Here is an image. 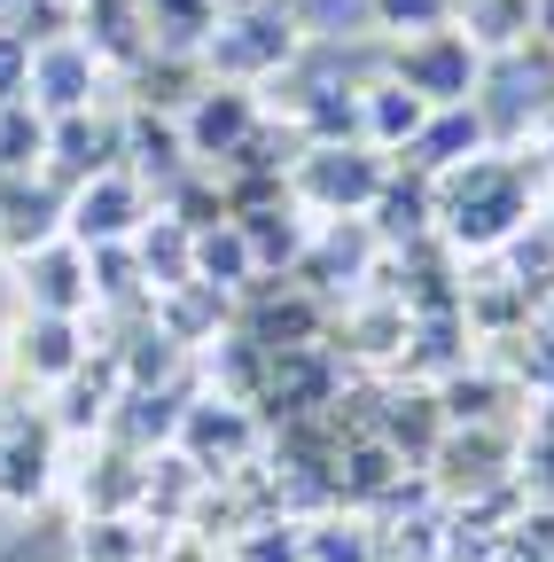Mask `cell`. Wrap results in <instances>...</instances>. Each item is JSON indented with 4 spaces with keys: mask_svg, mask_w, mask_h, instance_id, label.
<instances>
[{
    "mask_svg": "<svg viewBox=\"0 0 554 562\" xmlns=\"http://www.w3.org/2000/svg\"><path fill=\"white\" fill-rule=\"evenodd\" d=\"M368 16H375L391 40H406V32H438V24H453L461 0H368Z\"/></svg>",
    "mask_w": 554,
    "mask_h": 562,
    "instance_id": "cell-29",
    "label": "cell"
},
{
    "mask_svg": "<svg viewBox=\"0 0 554 562\" xmlns=\"http://www.w3.org/2000/svg\"><path fill=\"white\" fill-rule=\"evenodd\" d=\"M422 117H430V102H422V94H406L391 70L360 87V133H368V149H383V157H398L406 140L422 133Z\"/></svg>",
    "mask_w": 554,
    "mask_h": 562,
    "instance_id": "cell-18",
    "label": "cell"
},
{
    "mask_svg": "<svg viewBox=\"0 0 554 562\" xmlns=\"http://www.w3.org/2000/svg\"><path fill=\"white\" fill-rule=\"evenodd\" d=\"M149 220H157V195H149V180H142V172H125V165H110V172H94L87 188H71L63 235H71L79 250H102V243H133Z\"/></svg>",
    "mask_w": 554,
    "mask_h": 562,
    "instance_id": "cell-6",
    "label": "cell"
},
{
    "mask_svg": "<svg viewBox=\"0 0 554 562\" xmlns=\"http://www.w3.org/2000/svg\"><path fill=\"white\" fill-rule=\"evenodd\" d=\"M94 94H102V55H94L79 32L32 47V79H24V102H32V110L79 117V110H94Z\"/></svg>",
    "mask_w": 554,
    "mask_h": 562,
    "instance_id": "cell-10",
    "label": "cell"
},
{
    "mask_svg": "<svg viewBox=\"0 0 554 562\" xmlns=\"http://www.w3.org/2000/svg\"><path fill=\"white\" fill-rule=\"evenodd\" d=\"M391 79H398L406 94H422L430 110L476 102V79H484V47H476L468 32H453V24H438V32H406V40L391 47Z\"/></svg>",
    "mask_w": 554,
    "mask_h": 562,
    "instance_id": "cell-4",
    "label": "cell"
},
{
    "mask_svg": "<svg viewBox=\"0 0 554 562\" xmlns=\"http://www.w3.org/2000/svg\"><path fill=\"white\" fill-rule=\"evenodd\" d=\"M383 172H391V157L368 149V140H352V149H297L290 195H297V211H320V220H368Z\"/></svg>",
    "mask_w": 554,
    "mask_h": 562,
    "instance_id": "cell-3",
    "label": "cell"
},
{
    "mask_svg": "<svg viewBox=\"0 0 554 562\" xmlns=\"http://www.w3.org/2000/svg\"><path fill=\"white\" fill-rule=\"evenodd\" d=\"M375 227L368 220H328L313 243H305V258L290 266L297 281H305V290L328 305V290H352V281H368V266H375Z\"/></svg>",
    "mask_w": 554,
    "mask_h": 562,
    "instance_id": "cell-12",
    "label": "cell"
},
{
    "mask_svg": "<svg viewBox=\"0 0 554 562\" xmlns=\"http://www.w3.org/2000/svg\"><path fill=\"white\" fill-rule=\"evenodd\" d=\"M24 79H32V47L0 24V102H24Z\"/></svg>",
    "mask_w": 554,
    "mask_h": 562,
    "instance_id": "cell-31",
    "label": "cell"
},
{
    "mask_svg": "<svg viewBox=\"0 0 554 562\" xmlns=\"http://www.w3.org/2000/svg\"><path fill=\"white\" fill-rule=\"evenodd\" d=\"M258 117H265V102H258V87H235V79H212L188 110H180V133H188V157L203 165V172H219L242 140L258 133Z\"/></svg>",
    "mask_w": 554,
    "mask_h": 562,
    "instance_id": "cell-7",
    "label": "cell"
},
{
    "mask_svg": "<svg viewBox=\"0 0 554 562\" xmlns=\"http://www.w3.org/2000/svg\"><path fill=\"white\" fill-rule=\"evenodd\" d=\"M531 24H539V32L554 40V0H531Z\"/></svg>",
    "mask_w": 554,
    "mask_h": 562,
    "instance_id": "cell-32",
    "label": "cell"
},
{
    "mask_svg": "<svg viewBox=\"0 0 554 562\" xmlns=\"http://www.w3.org/2000/svg\"><path fill=\"white\" fill-rule=\"evenodd\" d=\"M47 110L32 102H0V180H16V172H47Z\"/></svg>",
    "mask_w": 554,
    "mask_h": 562,
    "instance_id": "cell-25",
    "label": "cell"
},
{
    "mask_svg": "<svg viewBox=\"0 0 554 562\" xmlns=\"http://www.w3.org/2000/svg\"><path fill=\"white\" fill-rule=\"evenodd\" d=\"M235 227H242L258 273H290V266L305 258V243H313V227L297 220V195H290V203H265V211H242Z\"/></svg>",
    "mask_w": 554,
    "mask_h": 562,
    "instance_id": "cell-20",
    "label": "cell"
},
{
    "mask_svg": "<svg viewBox=\"0 0 554 562\" xmlns=\"http://www.w3.org/2000/svg\"><path fill=\"white\" fill-rule=\"evenodd\" d=\"M133 258H142V273H149V290H157V297H165V290H188V281H195V235H188L180 220H165V211H157L142 235H133Z\"/></svg>",
    "mask_w": 554,
    "mask_h": 562,
    "instance_id": "cell-21",
    "label": "cell"
},
{
    "mask_svg": "<svg viewBox=\"0 0 554 562\" xmlns=\"http://www.w3.org/2000/svg\"><path fill=\"white\" fill-rule=\"evenodd\" d=\"M149 9V47L165 55H203V40L219 32V0H142Z\"/></svg>",
    "mask_w": 554,
    "mask_h": 562,
    "instance_id": "cell-24",
    "label": "cell"
},
{
    "mask_svg": "<svg viewBox=\"0 0 554 562\" xmlns=\"http://www.w3.org/2000/svg\"><path fill=\"white\" fill-rule=\"evenodd\" d=\"M438 406H445V430H508L516 391L500 375H445L438 383Z\"/></svg>",
    "mask_w": 554,
    "mask_h": 562,
    "instance_id": "cell-22",
    "label": "cell"
},
{
    "mask_svg": "<svg viewBox=\"0 0 554 562\" xmlns=\"http://www.w3.org/2000/svg\"><path fill=\"white\" fill-rule=\"evenodd\" d=\"M63 211H71V188H55L47 172L0 180V250L24 258V250L55 243V235H63Z\"/></svg>",
    "mask_w": 554,
    "mask_h": 562,
    "instance_id": "cell-13",
    "label": "cell"
},
{
    "mask_svg": "<svg viewBox=\"0 0 554 562\" xmlns=\"http://www.w3.org/2000/svg\"><path fill=\"white\" fill-rule=\"evenodd\" d=\"M375 438L406 461H430L438 453V438H445V406H438V383H414V391H391L383 398V414H375Z\"/></svg>",
    "mask_w": 554,
    "mask_h": 562,
    "instance_id": "cell-17",
    "label": "cell"
},
{
    "mask_svg": "<svg viewBox=\"0 0 554 562\" xmlns=\"http://www.w3.org/2000/svg\"><path fill=\"white\" fill-rule=\"evenodd\" d=\"M235 562H305V531L290 524H250L235 539Z\"/></svg>",
    "mask_w": 554,
    "mask_h": 562,
    "instance_id": "cell-30",
    "label": "cell"
},
{
    "mask_svg": "<svg viewBox=\"0 0 554 562\" xmlns=\"http://www.w3.org/2000/svg\"><path fill=\"white\" fill-rule=\"evenodd\" d=\"M142 484H149V453L102 438V453L87 469V516H133L142 508Z\"/></svg>",
    "mask_w": 554,
    "mask_h": 562,
    "instance_id": "cell-19",
    "label": "cell"
},
{
    "mask_svg": "<svg viewBox=\"0 0 554 562\" xmlns=\"http://www.w3.org/2000/svg\"><path fill=\"white\" fill-rule=\"evenodd\" d=\"M87 321H63V313H24L16 328H9V368L24 375V383H63L79 360H87Z\"/></svg>",
    "mask_w": 554,
    "mask_h": 562,
    "instance_id": "cell-11",
    "label": "cell"
},
{
    "mask_svg": "<svg viewBox=\"0 0 554 562\" xmlns=\"http://www.w3.org/2000/svg\"><path fill=\"white\" fill-rule=\"evenodd\" d=\"M16 297H24V313L87 321V305H94V266H87V250H79L71 235L24 250V258H16Z\"/></svg>",
    "mask_w": 554,
    "mask_h": 562,
    "instance_id": "cell-9",
    "label": "cell"
},
{
    "mask_svg": "<svg viewBox=\"0 0 554 562\" xmlns=\"http://www.w3.org/2000/svg\"><path fill=\"white\" fill-rule=\"evenodd\" d=\"M531 165L508 149H476L468 165H453L438 180V227L461 250H508L531 220Z\"/></svg>",
    "mask_w": 554,
    "mask_h": 562,
    "instance_id": "cell-1",
    "label": "cell"
},
{
    "mask_svg": "<svg viewBox=\"0 0 554 562\" xmlns=\"http://www.w3.org/2000/svg\"><path fill=\"white\" fill-rule=\"evenodd\" d=\"M63 391V406H55V430L63 438H102L110 430V406H117V391H125V368H117V351L102 344V351H87V360L55 383Z\"/></svg>",
    "mask_w": 554,
    "mask_h": 562,
    "instance_id": "cell-14",
    "label": "cell"
},
{
    "mask_svg": "<svg viewBox=\"0 0 554 562\" xmlns=\"http://www.w3.org/2000/svg\"><path fill=\"white\" fill-rule=\"evenodd\" d=\"M297 9L290 0H258V9H227L219 32L203 40V63L212 79H235V87H258V79H282L290 55H297Z\"/></svg>",
    "mask_w": 554,
    "mask_h": 562,
    "instance_id": "cell-2",
    "label": "cell"
},
{
    "mask_svg": "<svg viewBox=\"0 0 554 562\" xmlns=\"http://www.w3.org/2000/svg\"><path fill=\"white\" fill-rule=\"evenodd\" d=\"M63 469L55 414H9L0 422V508H39Z\"/></svg>",
    "mask_w": 554,
    "mask_h": 562,
    "instance_id": "cell-8",
    "label": "cell"
},
{
    "mask_svg": "<svg viewBox=\"0 0 554 562\" xmlns=\"http://www.w3.org/2000/svg\"><path fill=\"white\" fill-rule=\"evenodd\" d=\"M195 281H212L219 297H242L250 281H258V258H250V243H242L235 220H219V227L195 235Z\"/></svg>",
    "mask_w": 554,
    "mask_h": 562,
    "instance_id": "cell-23",
    "label": "cell"
},
{
    "mask_svg": "<svg viewBox=\"0 0 554 562\" xmlns=\"http://www.w3.org/2000/svg\"><path fill=\"white\" fill-rule=\"evenodd\" d=\"M343 344L383 360V351H406V305H352L343 313Z\"/></svg>",
    "mask_w": 554,
    "mask_h": 562,
    "instance_id": "cell-28",
    "label": "cell"
},
{
    "mask_svg": "<svg viewBox=\"0 0 554 562\" xmlns=\"http://www.w3.org/2000/svg\"><path fill=\"white\" fill-rule=\"evenodd\" d=\"M461 16H468V40L484 55H508L531 40V0H461Z\"/></svg>",
    "mask_w": 554,
    "mask_h": 562,
    "instance_id": "cell-26",
    "label": "cell"
},
{
    "mask_svg": "<svg viewBox=\"0 0 554 562\" xmlns=\"http://www.w3.org/2000/svg\"><path fill=\"white\" fill-rule=\"evenodd\" d=\"M368 220H375V243H391V250H406V243H422L430 227H438V180H422V172H383V188H375V203H368Z\"/></svg>",
    "mask_w": 554,
    "mask_h": 562,
    "instance_id": "cell-16",
    "label": "cell"
},
{
    "mask_svg": "<svg viewBox=\"0 0 554 562\" xmlns=\"http://www.w3.org/2000/svg\"><path fill=\"white\" fill-rule=\"evenodd\" d=\"M165 547V531L149 539L133 516H87V539H79V562H149Z\"/></svg>",
    "mask_w": 554,
    "mask_h": 562,
    "instance_id": "cell-27",
    "label": "cell"
},
{
    "mask_svg": "<svg viewBox=\"0 0 554 562\" xmlns=\"http://www.w3.org/2000/svg\"><path fill=\"white\" fill-rule=\"evenodd\" d=\"M476 149H493V133H484V117H476V102H453V110H430L422 117V133L406 140V172H422V180H445L453 165H468Z\"/></svg>",
    "mask_w": 554,
    "mask_h": 562,
    "instance_id": "cell-15",
    "label": "cell"
},
{
    "mask_svg": "<svg viewBox=\"0 0 554 562\" xmlns=\"http://www.w3.org/2000/svg\"><path fill=\"white\" fill-rule=\"evenodd\" d=\"M0 9H9V0H0Z\"/></svg>",
    "mask_w": 554,
    "mask_h": 562,
    "instance_id": "cell-33",
    "label": "cell"
},
{
    "mask_svg": "<svg viewBox=\"0 0 554 562\" xmlns=\"http://www.w3.org/2000/svg\"><path fill=\"white\" fill-rule=\"evenodd\" d=\"M258 446H265L258 406L219 398V391H195V398L180 406L172 453H188V461H195V476H235V469H250V453H258Z\"/></svg>",
    "mask_w": 554,
    "mask_h": 562,
    "instance_id": "cell-5",
    "label": "cell"
}]
</instances>
